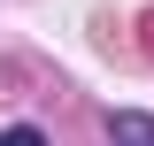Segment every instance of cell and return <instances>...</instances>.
<instances>
[{
  "instance_id": "obj_1",
  "label": "cell",
  "mask_w": 154,
  "mask_h": 146,
  "mask_svg": "<svg viewBox=\"0 0 154 146\" xmlns=\"http://www.w3.org/2000/svg\"><path fill=\"white\" fill-rule=\"evenodd\" d=\"M108 138H116V146H154V115H139V108L108 115Z\"/></svg>"
},
{
  "instance_id": "obj_2",
  "label": "cell",
  "mask_w": 154,
  "mask_h": 146,
  "mask_svg": "<svg viewBox=\"0 0 154 146\" xmlns=\"http://www.w3.org/2000/svg\"><path fill=\"white\" fill-rule=\"evenodd\" d=\"M0 146H46V131H31V123H16V131H0Z\"/></svg>"
}]
</instances>
